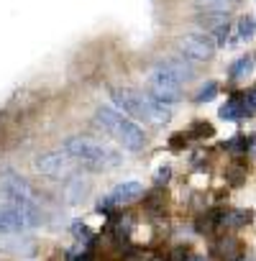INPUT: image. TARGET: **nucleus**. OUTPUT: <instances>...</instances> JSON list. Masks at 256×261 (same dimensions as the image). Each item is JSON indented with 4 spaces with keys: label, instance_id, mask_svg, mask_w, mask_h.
<instances>
[{
    "label": "nucleus",
    "instance_id": "f257e3e1",
    "mask_svg": "<svg viewBox=\"0 0 256 261\" xmlns=\"http://www.w3.org/2000/svg\"><path fill=\"white\" fill-rule=\"evenodd\" d=\"M64 149L74 156L77 164H82L90 172H108L120 164V154L100 141H92L87 136H72L64 141Z\"/></svg>",
    "mask_w": 256,
    "mask_h": 261
},
{
    "label": "nucleus",
    "instance_id": "f03ea898",
    "mask_svg": "<svg viewBox=\"0 0 256 261\" xmlns=\"http://www.w3.org/2000/svg\"><path fill=\"white\" fill-rule=\"evenodd\" d=\"M95 123L100 128H105L108 134L128 151H141L146 146V134H144V128H139L134 120H128L123 118L118 110L113 108H97L95 110Z\"/></svg>",
    "mask_w": 256,
    "mask_h": 261
},
{
    "label": "nucleus",
    "instance_id": "7ed1b4c3",
    "mask_svg": "<svg viewBox=\"0 0 256 261\" xmlns=\"http://www.w3.org/2000/svg\"><path fill=\"white\" fill-rule=\"evenodd\" d=\"M113 102L125 113V115H134V118H144V120H151V123H167L172 118V110L154 100V97H146L131 87H115L113 90Z\"/></svg>",
    "mask_w": 256,
    "mask_h": 261
},
{
    "label": "nucleus",
    "instance_id": "20e7f679",
    "mask_svg": "<svg viewBox=\"0 0 256 261\" xmlns=\"http://www.w3.org/2000/svg\"><path fill=\"white\" fill-rule=\"evenodd\" d=\"M72 162H74V156L67 149H59V151L39 154L34 159V169L39 174H46V177H62V174H69L72 172Z\"/></svg>",
    "mask_w": 256,
    "mask_h": 261
},
{
    "label": "nucleus",
    "instance_id": "39448f33",
    "mask_svg": "<svg viewBox=\"0 0 256 261\" xmlns=\"http://www.w3.org/2000/svg\"><path fill=\"white\" fill-rule=\"evenodd\" d=\"M177 49L182 51L185 59H197V62H208L213 59L215 54V44L210 36L205 34H190V36H182L177 41Z\"/></svg>",
    "mask_w": 256,
    "mask_h": 261
},
{
    "label": "nucleus",
    "instance_id": "423d86ee",
    "mask_svg": "<svg viewBox=\"0 0 256 261\" xmlns=\"http://www.w3.org/2000/svg\"><path fill=\"white\" fill-rule=\"evenodd\" d=\"M149 95L159 102H177L182 97V82L157 69L149 80Z\"/></svg>",
    "mask_w": 256,
    "mask_h": 261
},
{
    "label": "nucleus",
    "instance_id": "0eeeda50",
    "mask_svg": "<svg viewBox=\"0 0 256 261\" xmlns=\"http://www.w3.org/2000/svg\"><path fill=\"white\" fill-rule=\"evenodd\" d=\"M213 256L220 258V261H241L243 246H241V241L233 238V236H220V238L213 243Z\"/></svg>",
    "mask_w": 256,
    "mask_h": 261
},
{
    "label": "nucleus",
    "instance_id": "6e6552de",
    "mask_svg": "<svg viewBox=\"0 0 256 261\" xmlns=\"http://www.w3.org/2000/svg\"><path fill=\"white\" fill-rule=\"evenodd\" d=\"M157 69H159V72H164V74H169V77H174V80H180V82H187V80H192V74H195L192 64H190V62H185V57L164 59V62H159V64H157Z\"/></svg>",
    "mask_w": 256,
    "mask_h": 261
},
{
    "label": "nucleus",
    "instance_id": "1a4fd4ad",
    "mask_svg": "<svg viewBox=\"0 0 256 261\" xmlns=\"http://www.w3.org/2000/svg\"><path fill=\"white\" fill-rule=\"evenodd\" d=\"M23 228H26V223H23L21 213L8 200H3L0 202V233H18Z\"/></svg>",
    "mask_w": 256,
    "mask_h": 261
},
{
    "label": "nucleus",
    "instance_id": "9d476101",
    "mask_svg": "<svg viewBox=\"0 0 256 261\" xmlns=\"http://www.w3.org/2000/svg\"><path fill=\"white\" fill-rule=\"evenodd\" d=\"M90 192V179H85V177H69L67 182H64V187H62V195H64V200L69 202V205H77L85 195Z\"/></svg>",
    "mask_w": 256,
    "mask_h": 261
},
{
    "label": "nucleus",
    "instance_id": "9b49d317",
    "mask_svg": "<svg viewBox=\"0 0 256 261\" xmlns=\"http://www.w3.org/2000/svg\"><path fill=\"white\" fill-rule=\"evenodd\" d=\"M144 195V185L141 182H123V185H118L115 190H113V200H115V205H120V202H134V200H139Z\"/></svg>",
    "mask_w": 256,
    "mask_h": 261
},
{
    "label": "nucleus",
    "instance_id": "f8f14e48",
    "mask_svg": "<svg viewBox=\"0 0 256 261\" xmlns=\"http://www.w3.org/2000/svg\"><path fill=\"white\" fill-rule=\"evenodd\" d=\"M251 218H253V213L251 210H231V213H223V220H220V228H243V225H248L251 223Z\"/></svg>",
    "mask_w": 256,
    "mask_h": 261
},
{
    "label": "nucleus",
    "instance_id": "ddd939ff",
    "mask_svg": "<svg viewBox=\"0 0 256 261\" xmlns=\"http://www.w3.org/2000/svg\"><path fill=\"white\" fill-rule=\"evenodd\" d=\"M243 115H248V108H246V102L241 97H233V100H228L220 108V118L223 120H241Z\"/></svg>",
    "mask_w": 256,
    "mask_h": 261
},
{
    "label": "nucleus",
    "instance_id": "4468645a",
    "mask_svg": "<svg viewBox=\"0 0 256 261\" xmlns=\"http://www.w3.org/2000/svg\"><path fill=\"white\" fill-rule=\"evenodd\" d=\"M251 69H253V59H251V57H241V59L231 67V77H233V80H241V77L251 74Z\"/></svg>",
    "mask_w": 256,
    "mask_h": 261
},
{
    "label": "nucleus",
    "instance_id": "2eb2a0df",
    "mask_svg": "<svg viewBox=\"0 0 256 261\" xmlns=\"http://www.w3.org/2000/svg\"><path fill=\"white\" fill-rule=\"evenodd\" d=\"M253 31H256L253 18H251V16H241V21H238V36H241L243 41H248V39H253Z\"/></svg>",
    "mask_w": 256,
    "mask_h": 261
},
{
    "label": "nucleus",
    "instance_id": "dca6fc26",
    "mask_svg": "<svg viewBox=\"0 0 256 261\" xmlns=\"http://www.w3.org/2000/svg\"><path fill=\"white\" fill-rule=\"evenodd\" d=\"M218 95V85L215 82H205L197 92H195V102H210Z\"/></svg>",
    "mask_w": 256,
    "mask_h": 261
},
{
    "label": "nucleus",
    "instance_id": "f3484780",
    "mask_svg": "<svg viewBox=\"0 0 256 261\" xmlns=\"http://www.w3.org/2000/svg\"><path fill=\"white\" fill-rule=\"evenodd\" d=\"M187 136L190 139H205V136H213V125H208V123H195L190 130H187Z\"/></svg>",
    "mask_w": 256,
    "mask_h": 261
},
{
    "label": "nucleus",
    "instance_id": "a211bd4d",
    "mask_svg": "<svg viewBox=\"0 0 256 261\" xmlns=\"http://www.w3.org/2000/svg\"><path fill=\"white\" fill-rule=\"evenodd\" d=\"M72 233H74L77 238H85L87 243H90V241H95V236H92V230H90V228H87L85 223H80V220H77V223H72Z\"/></svg>",
    "mask_w": 256,
    "mask_h": 261
},
{
    "label": "nucleus",
    "instance_id": "6ab92c4d",
    "mask_svg": "<svg viewBox=\"0 0 256 261\" xmlns=\"http://www.w3.org/2000/svg\"><path fill=\"white\" fill-rule=\"evenodd\" d=\"M228 149H231V151H246V149H248V139L233 136V141H228Z\"/></svg>",
    "mask_w": 256,
    "mask_h": 261
},
{
    "label": "nucleus",
    "instance_id": "aec40b11",
    "mask_svg": "<svg viewBox=\"0 0 256 261\" xmlns=\"http://www.w3.org/2000/svg\"><path fill=\"white\" fill-rule=\"evenodd\" d=\"M169 177H172V169H169V167H162V169L154 174V185H157V187H162V185H167V182H169Z\"/></svg>",
    "mask_w": 256,
    "mask_h": 261
},
{
    "label": "nucleus",
    "instance_id": "412c9836",
    "mask_svg": "<svg viewBox=\"0 0 256 261\" xmlns=\"http://www.w3.org/2000/svg\"><path fill=\"white\" fill-rule=\"evenodd\" d=\"M169 261H187V248H185V246H177V248H172V253H169Z\"/></svg>",
    "mask_w": 256,
    "mask_h": 261
},
{
    "label": "nucleus",
    "instance_id": "4be33fe9",
    "mask_svg": "<svg viewBox=\"0 0 256 261\" xmlns=\"http://www.w3.org/2000/svg\"><path fill=\"white\" fill-rule=\"evenodd\" d=\"M243 177H246V172H243V169H228V179H231L233 185H241V182H243Z\"/></svg>",
    "mask_w": 256,
    "mask_h": 261
},
{
    "label": "nucleus",
    "instance_id": "5701e85b",
    "mask_svg": "<svg viewBox=\"0 0 256 261\" xmlns=\"http://www.w3.org/2000/svg\"><path fill=\"white\" fill-rule=\"evenodd\" d=\"M243 102H246L248 113H253V110H256V87H253L251 92H246V100H243Z\"/></svg>",
    "mask_w": 256,
    "mask_h": 261
},
{
    "label": "nucleus",
    "instance_id": "b1692460",
    "mask_svg": "<svg viewBox=\"0 0 256 261\" xmlns=\"http://www.w3.org/2000/svg\"><path fill=\"white\" fill-rule=\"evenodd\" d=\"M149 207H159V205H164V200H162V195L159 192H154V195H149V202H146Z\"/></svg>",
    "mask_w": 256,
    "mask_h": 261
},
{
    "label": "nucleus",
    "instance_id": "393cba45",
    "mask_svg": "<svg viewBox=\"0 0 256 261\" xmlns=\"http://www.w3.org/2000/svg\"><path fill=\"white\" fill-rule=\"evenodd\" d=\"M210 6H220V3H225V0H208Z\"/></svg>",
    "mask_w": 256,
    "mask_h": 261
},
{
    "label": "nucleus",
    "instance_id": "a878e982",
    "mask_svg": "<svg viewBox=\"0 0 256 261\" xmlns=\"http://www.w3.org/2000/svg\"><path fill=\"white\" fill-rule=\"evenodd\" d=\"M190 261H208L205 256H195V258H190Z\"/></svg>",
    "mask_w": 256,
    "mask_h": 261
}]
</instances>
